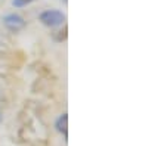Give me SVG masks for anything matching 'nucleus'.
I'll return each mask as SVG.
<instances>
[{
	"instance_id": "f03ea898",
	"label": "nucleus",
	"mask_w": 148,
	"mask_h": 146,
	"mask_svg": "<svg viewBox=\"0 0 148 146\" xmlns=\"http://www.w3.org/2000/svg\"><path fill=\"white\" fill-rule=\"evenodd\" d=\"M3 22H5L6 28H9L10 31H15V33L25 27V21H24L19 15H16V14H9V15H6V16L3 18Z\"/></svg>"
},
{
	"instance_id": "39448f33",
	"label": "nucleus",
	"mask_w": 148,
	"mask_h": 146,
	"mask_svg": "<svg viewBox=\"0 0 148 146\" xmlns=\"http://www.w3.org/2000/svg\"><path fill=\"white\" fill-rule=\"evenodd\" d=\"M59 34L58 35H55V39L58 40V41H62V40H65L67 39V27L64 28V31H58Z\"/></svg>"
},
{
	"instance_id": "20e7f679",
	"label": "nucleus",
	"mask_w": 148,
	"mask_h": 146,
	"mask_svg": "<svg viewBox=\"0 0 148 146\" xmlns=\"http://www.w3.org/2000/svg\"><path fill=\"white\" fill-rule=\"evenodd\" d=\"M33 2V0H14V6L16 7H22V6H27Z\"/></svg>"
},
{
	"instance_id": "f257e3e1",
	"label": "nucleus",
	"mask_w": 148,
	"mask_h": 146,
	"mask_svg": "<svg viewBox=\"0 0 148 146\" xmlns=\"http://www.w3.org/2000/svg\"><path fill=\"white\" fill-rule=\"evenodd\" d=\"M39 19L42 21V24H45L46 27H58V25H62V24L65 22V15L59 10L49 9V10L42 12Z\"/></svg>"
},
{
	"instance_id": "7ed1b4c3",
	"label": "nucleus",
	"mask_w": 148,
	"mask_h": 146,
	"mask_svg": "<svg viewBox=\"0 0 148 146\" xmlns=\"http://www.w3.org/2000/svg\"><path fill=\"white\" fill-rule=\"evenodd\" d=\"M67 127H68V117H67V114H62V115H61V117L56 120V128H58V131L62 133L65 139L68 137Z\"/></svg>"
}]
</instances>
